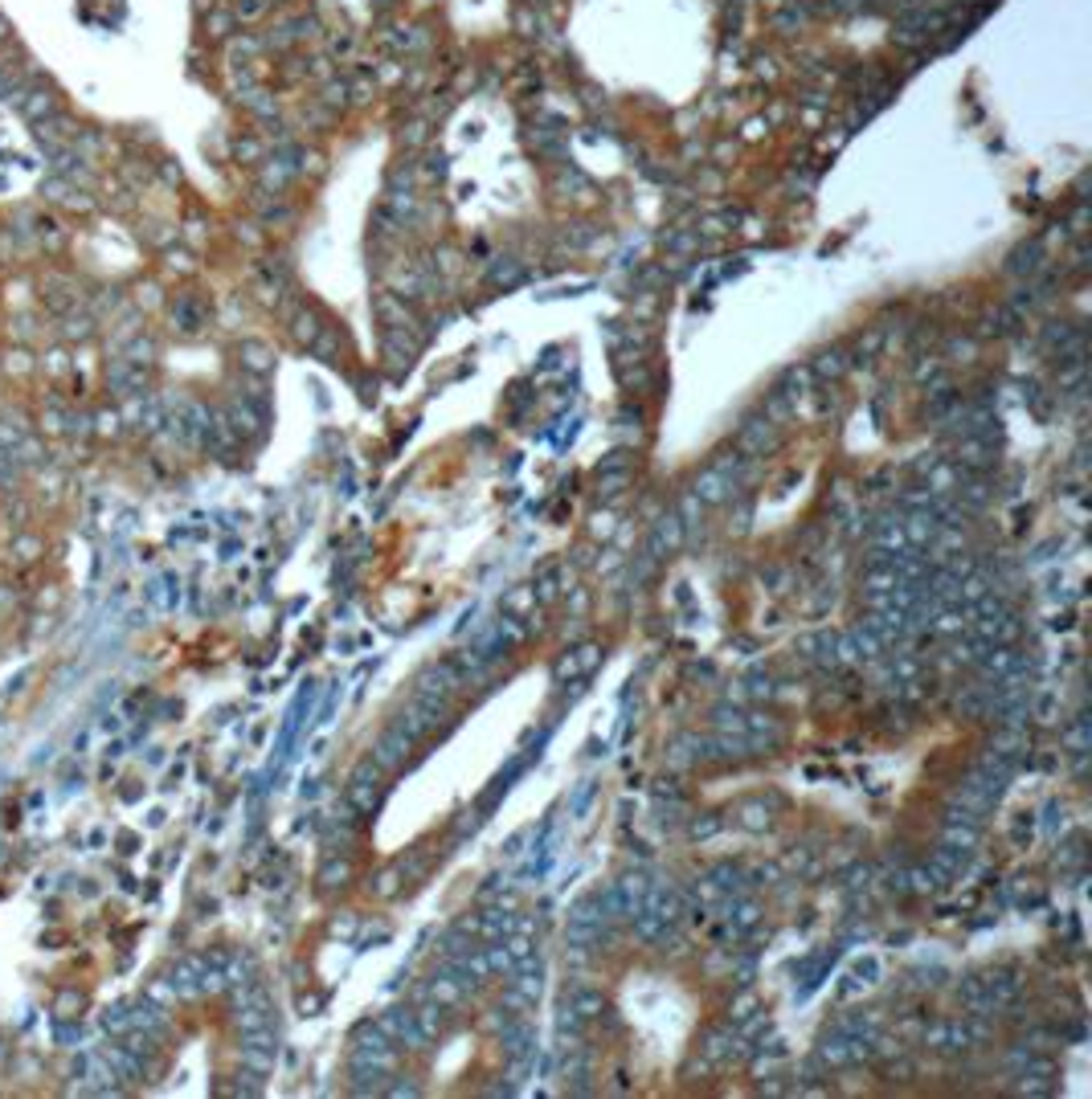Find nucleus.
I'll use <instances>...</instances> for the list:
<instances>
[{
    "label": "nucleus",
    "mask_w": 1092,
    "mask_h": 1099,
    "mask_svg": "<svg viewBox=\"0 0 1092 1099\" xmlns=\"http://www.w3.org/2000/svg\"><path fill=\"white\" fill-rule=\"evenodd\" d=\"M442 719H447V707H442V703L418 695V699H409V703L398 712V727L409 736V740H418V736H430Z\"/></svg>",
    "instance_id": "nucleus-1"
},
{
    "label": "nucleus",
    "mask_w": 1092,
    "mask_h": 1099,
    "mask_svg": "<svg viewBox=\"0 0 1092 1099\" xmlns=\"http://www.w3.org/2000/svg\"><path fill=\"white\" fill-rule=\"evenodd\" d=\"M462 691V670L454 663H430V667L418 674V695L422 699H434V703H447L450 695Z\"/></svg>",
    "instance_id": "nucleus-2"
},
{
    "label": "nucleus",
    "mask_w": 1092,
    "mask_h": 1099,
    "mask_svg": "<svg viewBox=\"0 0 1092 1099\" xmlns=\"http://www.w3.org/2000/svg\"><path fill=\"white\" fill-rule=\"evenodd\" d=\"M377 801H381V768H377V761L368 756V761H360L356 772H352L348 806H352L356 813H373L377 810Z\"/></svg>",
    "instance_id": "nucleus-3"
},
{
    "label": "nucleus",
    "mask_w": 1092,
    "mask_h": 1099,
    "mask_svg": "<svg viewBox=\"0 0 1092 1099\" xmlns=\"http://www.w3.org/2000/svg\"><path fill=\"white\" fill-rule=\"evenodd\" d=\"M393 1042H401V1047H409V1051H426V1034L418 1030V1022H413V1009H385L381 1013V1022H377Z\"/></svg>",
    "instance_id": "nucleus-4"
},
{
    "label": "nucleus",
    "mask_w": 1092,
    "mask_h": 1099,
    "mask_svg": "<svg viewBox=\"0 0 1092 1099\" xmlns=\"http://www.w3.org/2000/svg\"><path fill=\"white\" fill-rule=\"evenodd\" d=\"M409 736L401 732L398 723L385 732V736H377V744H373V761H377V768H401L405 765V756H409Z\"/></svg>",
    "instance_id": "nucleus-5"
},
{
    "label": "nucleus",
    "mask_w": 1092,
    "mask_h": 1099,
    "mask_svg": "<svg viewBox=\"0 0 1092 1099\" xmlns=\"http://www.w3.org/2000/svg\"><path fill=\"white\" fill-rule=\"evenodd\" d=\"M957 998H961V1009H966L970 1018H994V1013H998V1005L991 1002L982 977H966V981L957 985Z\"/></svg>",
    "instance_id": "nucleus-6"
},
{
    "label": "nucleus",
    "mask_w": 1092,
    "mask_h": 1099,
    "mask_svg": "<svg viewBox=\"0 0 1092 1099\" xmlns=\"http://www.w3.org/2000/svg\"><path fill=\"white\" fill-rule=\"evenodd\" d=\"M679 544H684V520H679V515H663V520L655 524V535H650V560L667 556V552L679 548Z\"/></svg>",
    "instance_id": "nucleus-7"
},
{
    "label": "nucleus",
    "mask_w": 1092,
    "mask_h": 1099,
    "mask_svg": "<svg viewBox=\"0 0 1092 1099\" xmlns=\"http://www.w3.org/2000/svg\"><path fill=\"white\" fill-rule=\"evenodd\" d=\"M413 1022H418V1030H422V1034L434 1042V1038H442V1034H447V1022H450V1018H447V1005H438L434 998H426V1002L413 1009Z\"/></svg>",
    "instance_id": "nucleus-8"
},
{
    "label": "nucleus",
    "mask_w": 1092,
    "mask_h": 1099,
    "mask_svg": "<svg viewBox=\"0 0 1092 1099\" xmlns=\"http://www.w3.org/2000/svg\"><path fill=\"white\" fill-rule=\"evenodd\" d=\"M426 998H434L438 1005H447V1009H454V1005H462V998H467V989L450 977L447 968H438L430 981H426Z\"/></svg>",
    "instance_id": "nucleus-9"
},
{
    "label": "nucleus",
    "mask_w": 1092,
    "mask_h": 1099,
    "mask_svg": "<svg viewBox=\"0 0 1092 1099\" xmlns=\"http://www.w3.org/2000/svg\"><path fill=\"white\" fill-rule=\"evenodd\" d=\"M900 527H904V540H908L912 548H929V540L937 535V527L941 524H937V515H933L929 507H921V511L908 515V524H900Z\"/></svg>",
    "instance_id": "nucleus-10"
},
{
    "label": "nucleus",
    "mask_w": 1092,
    "mask_h": 1099,
    "mask_svg": "<svg viewBox=\"0 0 1092 1099\" xmlns=\"http://www.w3.org/2000/svg\"><path fill=\"white\" fill-rule=\"evenodd\" d=\"M982 985H986V993H991V1002L998 1005V1009L1019 998V981H1015L1010 968H991V973L982 977Z\"/></svg>",
    "instance_id": "nucleus-11"
},
{
    "label": "nucleus",
    "mask_w": 1092,
    "mask_h": 1099,
    "mask_svg": "<svg viewBox=\"0 0 1092 1099\" xmlns=\"http://www.w3.org/2000/svg\"><path fill=\"white\" fill-rule=\"evenodd\" d=\"M565 1002L573 1005V1009H577L586 1022L605 1013V998H601L597 989H590V985H569V989H565Z\"/></svg>",
    "instance_id": "nucleus-12"
},
{
    "label": "nucleus",
    "mask_w": 1092,
    "mask_h": 1099,
    "mask_svg": "<svg viewBox=\"0 0 1092 1099\" xmlns=\"http://www.w3.org/2000/svg\"><path fill=\"white\" fill-rule=\"evenodd\" d=\"M814 1058H818L823 1067H847V1062H851V1038L839 1034V1030H831V1034L818 1042Z\"/></svg>",
    "instance_id": "nucleus-13"
},
{
    "label": "nucleus",
    "mask_w": 1092,
    "mask_h": 1099,
    "mask_svg": "<svg viewBox=\"0 0 1092 1099\" xmlns=\"http://www.w3.org/2000/svg\"><path fill=\"white\" fill-rule=\"evenodd\" d=\"M737 441H741V450H745V454H765V450H773V446H778V433H773V426H769V421H749Z\"/></svg>",
    "instance_id": "nucleus-14"
},
{
    "label": "nucleus",
    "mask_w": 1092,
    "mask_h": 1099,
    "mask_svg": "<svg viewBox=\"0 0 1092 1099\" xmlns=\"http://www.w3.org/2000/svg\"><path fill=\"white\" fill-rule=\"evenodd\" d=\"M941 842L945 846L974 850V846H978V825H974V821H961V817H945L941 821Z\"/></svg>",
    "instance_id": "nucleus-15"
},
{
    "label": "nucleus",
    "mask_w": 1092,
    "mask_h": 1099,
    "mask_svg": "<svg viewBox=\"0 0 1092 1099\" xmlns=\"http://www.w3.org/2000/svg\"><path fill=\"white\" fill-rule=\"evenodd\" d=\"M994 458H991V446H986V437H966L961 446H957V466L961 471H986Z\"/></svg>",
    "instance_id": "nucleus-16"
},
{
    "label": "nucleus",
    "mask_w": 1092,
    "mask_h": 1099,
    "mask_svg": "<svg viewBox=\"0 0 1092 1099\" xmlns=\"http://www.w3.org/2000/svg\"><path fill=\"white\" fill-rule=\"evenodd\" d=\"M556 1034H561L565 1047H581V1038H586V1018H581L569 1002L556 1009Z\"/></svg>",
    "instance_id": "nucleus-17"
},
{
    "label": "nucleus",
    "mask_w": 1092,
    "mask_h": 1099,
    "mask_svg": "<svg viewBox=\"0 0 1092 1099\" xmlns=\"http://www.w3.org/2000/svg\"><path fill=\"white\" fill-rule=\"evenodd\" d=\"M1060 740H1064V748L1068 752H1089V744H1092V719L1080 712V716L1072 719L1064 732H1060Z\"/></svg>",
    "instance_id": "nucleus-18"
},
{
    "label": "nucleus",
    "mask_w": 1092,
    "mask_h": 1099,
    "mask_svg": "<svg viewBox=\"0 0 1092 1099\" xmlns=\"http://www.w3.org/2000/svg\"><path fill=\"white\" fill-rule=\"evenodd\" d=\"M729 490H733V486L716 475V471H704V475H695V490H692V495L699 499V503H720V499H729Z\"/></svg>",
    "instance_id": "nucleus-19"
},
{
    "label": "nucleus",
    "mask_w": 1092,
    "mask_h": 1099,
    "mask_svg": "<svg viewBox=\"0 0 1092 1099\" xmlns=\"http://www.w3.org/2000/svg\"><path fill=\"white\" fill-rule=\"evenodd\" d=\"M933 866L941 870L945 879H949V875H961V870L970 866V850H961V846H945L941 842V846L933 850Z\"/></svg>",
    "instance_id": "nucleus-20"
},
{
    "label": "nucleus",
    "mask_w": 1092,
    "mask_h": 1099,
    "mask_svg": "<svg viewBox=\"0 0 1092 1099\" xmlns=\"http://www.w3.org/2000/svg\"><path fill=\"white\" fill-rule=\"evenodd\" d=\"M904 883H908V891H937L945 883V875L929 862V866H908L904 870Z\"/></svg>",
    "instance_id": "nucleus-21"
},
{
    "label": "nucleus",
    "mask_w": 1092,
    "mask_h": 1099,
    "mask_svg": "<svg viewBox=\"0 0 1092 1099\" xmlns=\"http://www.w3.org/2000/svg\"><path fill=\"white\" fill-rule=\"evenodd\" d=\"M1055 707H1060V695L1047 687V691L1035 695V707H1027V716H1035L1040 723H1055Z\"/></svg>",
    "instance_id": "nucleus-22"
},
{
    "label": "nucleus",
    "mask_w": 1092,
    "mask_h": 1099,
    "mask_svg": "<svg viewBox=\"0 0 1092 1099\" xmlns=\"http://www.w3.org/2000/svg\"><path fill=\"white\" fill-rule=\"evenodd\" d=\"M737 817H741V825H749V830H765L769 825V810L761 801H741L737 806Z\"/></svg>",
    "instance_id": "nucleus-23"
},
{
    "label": "nucleus",
    "mask_w": 1092,
    "mask_h": 1099,
    "mask_svg": "<svg viewBox=\"0 0 1092 1099\" xmlns=\"http://www.w3.org/2000/svg\"><path fill=\"white\" fill-rule=\"evenodd\" d=\"M569 924H601V911H597L594 895H586V899H577V904H573V911H569Z\"/></svg>",
    "instance_id": "nucleus-24"
},
{
    "label": "nucleus",
    "mask_w": 1092,
    "mask_h": 1099,
    "mask_svg": "<svg viewBox=\"0 0 1092 1099\" xmlns=\"http://www.w3.org/2000/svg\"><path fill=\"white\" fill-rule=\"evenodd\" d=\"M712 719H716V727H720V732H737V736L745 732V716H741L737 707H716V712H712Z\"/></svg>",
    "instance_id": "nucleus-25"
},
{
    "label": "nucleus",
    "mask_w": 1092,
    "mask_h": 1099,
    "mask_svg": "<svg viewBox=\"0 0 1092 1099\" xmlns=\"http://www.w3.org/2000/svg\"><path fill=\"white\" fill-rule=\"evenodd\" d=\"M843 368H847V356H843V352H823V356H818V364H814V372H818V377H839Z\"/></svg>",
    "instance_id": "nucleus-26"
},
{
    "label": "nucleus",
    "mask_w": 1092,
    "mask_h": 1099,
    "mask_svg": "<svg viewBox=\"0 0 1092 1099\" xmlns=\"http://www.w3.org/2000/svg\"><path fill=\"white\" fill-rule=\"evenodd\" d=\"M319 883H324V887H344L348 883V862L332 859L324 870H319Z\"/></svg>",
    "instance_id": "nucleus-27"
},
{
    "label": "nucleus",
    "mask_w": 1092,
    "mask_h": 1099,
    "mask_svg": "<svg viewBox=\"0 0 1092 1099\" xmlns=\"http://www.w3.org/2000/svg\"><path fill=\"white\" fill-rule=\"evenodd\" d=\"M945 1034H949V1022H933V1026H925V1047L945 1051Z\"/></svg>",
    "instance_id": "nucleus-28"
},
{
    "label": "nucleus",
    "mask_w": 1092,
    "mask_h": 1099,
    "mask_svg": "<svg viewBox=\"0 0 1092 1099\" xmlns=\"http://www.w3.org/2000/svg\"><path fill=\"white\" fill-rule=\"evenodd\" d=\"M398 875H401L398 866L381 870V875H377V887H373V891H377V895H393V891H398Z\"/></svg>",
    "instance_id": "nucleus-29"
},
{
    "label": "nucleus",
    "mask_w": 1092,
    "mask_h": 1099,
    "mask_svg": "<svg viewBox=\"0 0 1092 1099\" xmlns=\"http://www.w3.org/2000/svg\"><path fill=\"white\" fill-rule=\"evenodd\" d=\"M716 830H720V821H716L712 813H704V817H695V821H692V834H695V838H712Z\"/></svg>",
    "instance_id": "nucleus-30"
},
{
    "label": "nucleus",
    "mask_w": 1092,
    "mask_h": 1099,
    "mask_svg": "<svg viewBox=\"0 0 1092 1099\" xmlns=\"http://www.w3.org/2000/svg\"><path fill=\"white\" fill-rule=\"evenodd\" d=\"M753 879L769 887V883H778V879H782V870H778V866H757V870H753Z\"/></svg>",
    "instance_id": "nucleus-31"
},
{
    "label": "nucleus",
    "mask_w": 1092,
    "mask_h": 1099,
    "mask_svg": "<svg viewBox=\"0 0 1092 1099\" xmlns=\"http://www.w3.org/2000/svg\"><path fill=\"white\" fill-rule=\"evenodd\" d=\"M749 695H757V699H761V695H773V683H769V678H761V674H757V678H753V683H749Z\"/></svg>",
    "instance_id": "nucleus-32"
},
{
    "label": "nucleus",
    "mask_w": 1092,
    "mask_h": 1099,
    "mask_svg": "<svg viewBox=\"0 0 1092 1099\" xmlns=\"http://www.w3.org/2000/svg\"><path fill=\"white\" fill-rule=\"evenodd\" d=\"M847 879H851L847 887H867V879H872V866H855V870H851Z\"/></svg>",
    "instance_id": "nucleus-33"
},
{
    "label": "nucleus",
    "mask_w": 1092,
    "mask_h": 1099,
    "mask_svg": "<svg viewBox=\"0 0 1092 1099\" xmlns=\"http://www.w3.org/2000/svg\"><path fill=\"white\" fill-rule=\"evenodd\" d=\"M573 663H577L581 670H590L597 663V646H586V650H581V658H573Z\"/></svg>",
    "instance_id": "nucleus-34"
},
{
    "label": "nucleus",
    "mask_w": 1092,
    "mask_h": 1099,
    "mask_svg": "<svg viewBox=\"0 0 1092 1099\" xmlns=\"http://www.w3.org/2000/svg\"><path fill=\"white\" fill-rule=\"evenodd\" d=\"M610 531H614V520H610V515H597V520H594V535H610Z\"/></svg>",
    "instance_id": "nucleus-35"
},
{
    "label": "nucleus",
    "mask_w": 1092,
    "mask_h": 1099,
    "mask_svg": "<svg viewBox=\"0 0 1092 1099\" xmlns=\"http://www.w3.org/2000/svg\"><path fill=\"white\" fill-rule=\"evenodd\" d=\"M389 1096H418V1087L413 1083H393V1087H385Z\"/></svg>",
    "instance_id": "nucleus-36"
},
{
    "label": "nucleus",
    "mask_w": 1092,
    "mask_h": 1099,
    "mask_svg": "<svg viewBox=\"0 0 1092 1099\" xmlns=\"http://www.w3.org/2000/svg\"><path fill=\"white\" fill-rule=\"evenodd\" d=\"M516 278V266H496V283H511Z\"/></svg>",
    "instance_id": "nucleus-37"
}]
</instances>
